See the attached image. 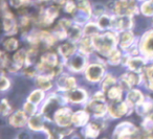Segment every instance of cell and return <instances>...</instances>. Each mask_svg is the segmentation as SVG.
Segmentation results:
<instances>
[{"label": "cell", "mask_w": 153, "mask_h": 139, "mask_svg": "<svg viewBox=\"0 0 153 139\" xmlns=\"http://www.w3.org/2000/svg\"><path fill=\"white\" fill-rule=\"evenodd\" d=\"M150 48L153 49V40H151V43H150Z\"/></svg>", "instance_id": "obj_3"}, {"label": "cell", "mask_w": 153, "mask_h": 139, "mask_svg": "<svg viewBox=\"0 0 153 139\" xmlns=\"http://www.w3.org/2000/svg\"><path fill=\"white\" fill-rule=\"evenodd\" d=\"M82 94L81 92H74L71 94V99L72 101H80V99H82Z\"/></svg>", "instance_id": "obj_2"}, {"label": "cell", "mask_w": 153, "mask_h": 139, "mask_svg": "<svg viewBox=\"0 0 153 139\" xmlns=\"http://www.w3.org/2000/svg\"><path fill=\"white\" fill-rule=\"evenodd\" d=\"M82 64H83V61H82V59L80 57L74 58V61H72V66H74V68H76V69H80Z\"/></svg>", "instance_id": "obj_1"}]
</instances>
